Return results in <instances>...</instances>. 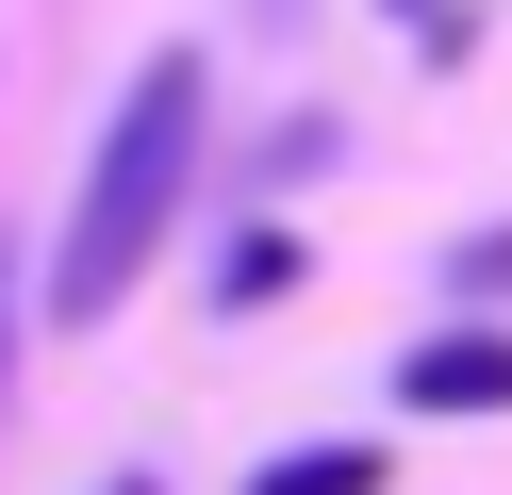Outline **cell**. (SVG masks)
Segmentation results:
<instances>
[{
  "label": "cell",
  "mask_w": 512,
  "mask_h": 495,
  "mask_svg": "<svg viewBox=\"0 0 512 495\" xmlns=\"http://www.w3.org/2000/svg\"><path fill=\"white\" fill-rule=\"evenodd\" d=\"M199 132H215V66H199V50H149L133 99H116V132H100V165H83V198H67V248H50V330H100L116 297L166 264L182 182H199Z\"/></svg>",
  "instance_id": "cell-1"
},
{
  "label": "cell",
  "mask_w": 512,
  "mask_h": 495,
  "mask_svg": "<svg viewBox=\"0 0 512 495\" xmlns=\"http://www.w3.org/2000/svg\"><path fill=\"white\" fill-rule=\"evenodd\" d=\"M397 413H512V330H430L397 363Z\"/></svg>",
  "instance_id": "cell-2"
},
{
  "label": "cell",
  "mask_w": 512,
  "mask_h": 495,
  "mask_svg": "<svg viewBox=\"0 0 512 495\" xmlns=\"http://www.w3.org/2000/svg\"><path fill=\"white\" fill-rule=\"evenodd\" d=\"M248 495H380V446H281Z\"/></svg>",
  "instance_id": "cell-3"
},
{
  "label": "cell",
  "mask_w": 512,
  "mask_h": 495,
  "mask_svg": "<svg viewBox=\"0 0 512 495\" xmlns=\"http://www.w3.org/2000/svg\"><path fill=\"white\" fill-rule=\"evenodd\" d=\"M281 281H298V231H248V248L215 264V297H232V314H248V297H281Z\"/></svg>",
  "instance_id": "cell-4"
},
{
  "label": "cell",
  "mask_w": 512,
  "mask_h": 495,
  "mask_svg": "<svg viewBox=\"0 0 512 495\" xmlns=\"http://www.w3.org/2000/svg\"><path fill=\"white\" fill-rule=\"evenodd\" d=\"M463 297H512V231H463Z\"/></svg>",
  "instance_id": "cell-5"
},
{
  "label": "cell",
  "mask_w": 512,
  "mask_h": 495,
  "mask_svg": "<svg viewBox=\"0 0 512 495\" xmlns=\"http://www.w3.org/2000/svg\"><path fill=\"white\" fill-rule=\"evenodd\" d=\"M0 380H17V248H0Z\"/></svg>",
  "instance_id": "cell-6"
},
{
  "label": "cell",
  "mask_w": 512,
  "mask_h": 495,
  "mask_svg": "<svg viewBox=\"0 0 512 495\" xmlns=\"http://www.w3.org/2000/svg\"><path fill=\"white\" fill-rule=\"evenodd\" d=\"M100 495H149V479H100Z\"/></svg>",
  "instance_id": "cell-7"
},
{
  "label": "cell",
  "mask_w": 512,
  "mask_h": 495,
  "mask_svg": "<svg viewBox=\"0 0 512 495\" xmlns=\"http://www.w3.org/2000/svg\"><path fill=\"white\" fill-rule=\"evenodd\" d=\"M265 17H298V0H265Z\"/></svg>",
  "instance_id": "cell-8"
}]
</instances>
